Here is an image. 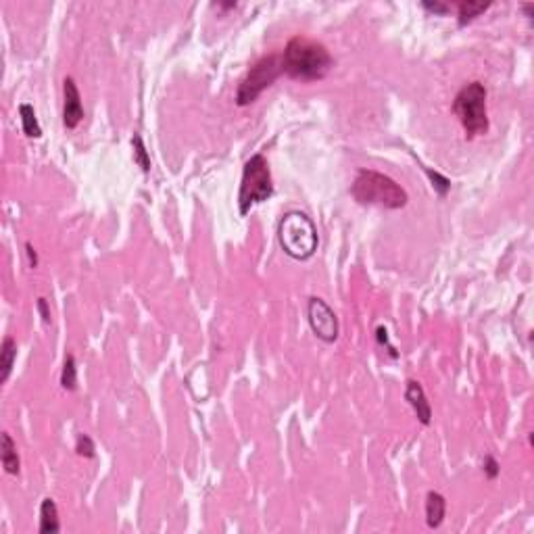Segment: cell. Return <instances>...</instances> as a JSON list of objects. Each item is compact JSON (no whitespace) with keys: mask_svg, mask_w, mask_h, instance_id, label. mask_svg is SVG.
<instances>
[{"mask_svg":"<svg viewBox=\"0 0 534 534\" xmlns=\"http://www.w3.org/2000/svg\"><path fill=\"white\" fill-rule=\"evenodd\" d=\"M282 57L284 74L299 82H317L324 80L334 67V59L322 42H315L305 36H294L288 40Z\"/></svg>","mask_w":534,"mask_h":534,"instance_id":"cell-1","label":"cell"},{"mask_svg":"<svg viewBox=\"0 0 534 534\" xmlns=\"http://www.w3.org/2000/svg\"><path fill=\"white\" fill-rule=\"evenodd\" d=\"M351 196L359 205L382 207V209H403L409 200L405 188L386 174L374 170H359L351 184Z\"/></svg>","mask_w":534,"mask_h":534,"instance_id":"cell-2","label":"cell"},{"mask_svg":"<svg viewBox=\"0 0 534 534\" xmlns=\"http://www.w3.org/2000/svg\"><path fill=\"white\" fill-rule=\"evenodd\" d=\"M278 242L290 259L307 261L315 255L320 245L317 228L307 213L288 211L278 224Z\"/></svg>","mask_w":534,"mask_h":534,"instance_id":"cell-3","label":"cell"},{"mask_svg":"<svg viewBox=\"0 0 534 534\" xmlns=\"http://www.w3.org/2000/svg\"><path fill=\"white\" fill-rule=\"evenodd\" d=\"M271 194H273V182H271L269 163L261 153H257L245 163V170H242L240 190H238L240 215H249L255 205L269 200Z\"/></svg>","mask_w":534,"mask_h":534,"instance_id":"cell-4","label":"cell"},{"mask_svg":"<svg viewBox=\"0 0 534 534\" xmlns=\"http://www.w3.org/2000/svg\"><path fill=\"white\" fill-rule=\"evenodd\" d=\"M453 113L459 117L467 136H482L488 132L486 88L480 82H470L455 94Z\"/></svg>","mask_w":534,"mask_h":534,"instance_id":"cell-5","label":"cell"},{"mask_svg":"<svg viewBox=\"0 0 534 534\" xmlns=\"http://www.w3.org/2000/svg\"><path fill=\"white\" fill-rule=\"evenodd\" d=\"M282 74H284V65H282L280 55H269V57H263L261 61H257L249 69V74L242 78V82L238 84L236 104L238 107L253 104Z\"/></svg>","mask_w":534,"mask_h":534,"instance_id":"cell-6","label":"cell"},{"mask_svg":"<svg viewBox=\"0 0 534 534\" xmlns=\"http://www.w3.org/2000/svg\"><path fill=\"white\" fill-rule=\"evenodd\" d=\"M307 320L313 334L322 343H334L338 338V317L334 309L320 296H311L307 301Z\"/></svg>","mask_w":534,"mask_h":534,"instance_id":"cell-7","label":"cell"},{"mask_svg":"<svg viewBox=\"0 0 534 534\" xmlns=\"http://www.w3.org/2000/svg\"><path fill=\"white\" fill-rule=\"evenodd\" d=\"M84 119L82 96L74 78H65L63 82V125L67 130H76Z\"/></svg>","mask_w":534,"mask_h":534,"instance_id":"cell-8","label":"cell"},{"mask_svg":"<svg viewBox=\"0 0 534 534\" xmlns=\"http://www.w3.org/2000/svg\"><path fill=\"white\" fill-rule=\"evenodd\" d=\"M405 401L411 405V409L416 411V418L420 420L422 426H430L432 422V407L426 399V392L422 388V384L418 380H407L405 384Z\"/></svg>","mask_w":534,"mask_h":534,"instance_id":"cell-9","label":"cell"},{"mask_svg":"<svg viewBox=\"0 0 534 534\" xmlns=\"http://www.w3.org/2000/svg\"><path fill=\"white\" fill-rule=\"evenodd\" d=\"M0 461L6 474L17 476L21 472V461H19V453H17V445L11 439L8 432H2L0 437Z\"/></svg>","mask_w":534,"mask_h":534,"instance_id":"cell-10","label":"cell"},{"mask_svg":"<svg viewBox=\"0 0 534 534\" xmlns=\"http://www.w3.org/2000/svg\"><path fill=\"white\" fill-rule=\"evenodd\" d=\"M445 516L446 499L441 493L430 491L426 495V524H428V528H439L445 522Z\"/></svg>","mask_w":534,"mask_h":534,"instance_id":"cell-11","label":"cell"},{"mask_svg":"<svg viewBox=\"0 0 534 534\" xmlns=\"http://www.w3.org/2000/svg\"><path fill=\"white\" fill-rule=\"evenodd\" d=\"M38 530L42 534H53L61 530L59 507H57V503L50 497L42 499V503H40V528Z\"/></svg>","mask_w":534,"mask_h":534,"instance_id":"cell-12","label":"cell"},{"mask_svg":"<svg viewBox=\"0 0 534 534\" xmlns=\"http://www.w3.org/2000/svg\"><path fill=\"white\" fill-rule=\"evenodd\" d=\"M491 8V2H474V0H461L457 2V23L459 27H465L476 17H480L484 11Z\"/></svg>","mask_w":534,"mask_h":534,"instance_id":"cell-13","label":"cell"},{"mask_svg":"<svg viewBox=\"0 0 534 534\" xmlns=\"http://www.w3.org/2000/svg\"><path fill=\"white\" fill-rule=\"evenodd\" d=\"M15 359H17V343L15 338L11 336H4L2 341V347H0V382L4 384L13 371V365H15Z\"/></svg>","mask_w":534,"mask_h":534,"instance_id":"cell-14","label":"cell"},{"mask_svg":"<svg viewBox=\"0 0 534 534\" xmlns=\"http://www.w3.org/2000/svg\"><path fill=\"white\" fill-rule=\"evenodd\" d=\"M19 117H21L23 134H25L27 138H34V140L42 138V128H40V121H38L36 111H34L32 104H27V102L19 104Z\"/></svg>","mask_w":534,"mask_h":534,"instance_id":"cell-15","label":"cell"},{"mask_svg":"<svg viewBox=\"0 0 534 534\" xmlns=\"http://www.w3.org/2000/svg\"><path fill=\"white\" fill-rule=\"evenodd\" d=\"M61 386L69 392H74L78 388V363H76V357L65 355V363H63V369H61Z\"/></svg>","mask_w":534,"mask_h":534,"instance_id":"cell-16","label":"cell"},{"mask_svg":"<svg viewBox=\"0 0 534 534\" xmlns=\"http://www.w3.org/2000/svg\"><path fill=\"white\" fill-rule=\"evenodd\" d=\"M132 149H134V163L144 172L149 174L151 172V157H149V151L144 146V140L140 134H134L132 136Z\"/></svg>","mask_w":534,"mask_h":534,"instance_id":"cell-17","label":"cell"},{"mask_svg":"<svg viewBox=\"0 0 534 534\" xmlns=\"http://www.w3.org/2000/svg\"><path fill=\"white\" fill-rule=\"evenodd\" d=\"M426 176L432 182V188L437 190V194H439L441 198L446 196V192L451 190V179L445 178V176L439 174V172H432V170H426Z\"/></svg>","mask_w":534,"mask_h":534,"instance_id":"cell-18","label":"cell"},{"mask_svg":"<svg viewBox=\"0 0 534 534\" xmlns=\"http://www.w3.org/2000/svg\"><path fill=\"white\" fill-rule=\"evenodd\" d=\"M76 453L80 457H86V459H94L96 457V446H94V441L90 439L88 434H80L78 441H76Z\"/></svg>","mask_w":534,"mask_h":534,"instance_id":"cell-19","label":"cell"},{"mask_svg":"<svg viewBox=\"0 0 534 534\" xmlns=\"http://www.w3.org/2000/svg\"><path fill=\"white\" fill-rule=\"evenodd\" d=\"M482 470H484V476H486L488 480H497V476L501 474V465H499V461H497L493 455H486V457H484Z\"/></svg>","mask_w":534,"mask_h":534,"instance_id":"cell-20","label":"cell"},{"mask_svg":"<svg viewBox=\"0 0 534 534\" xmlns=\"http://www.w3.org/2000/svg\"><path fill=\"white\" fill-rule=\"evenodd\" d=\"M376 341H378V345L380 347H386V351H388V355L392 357V359H397L399 353H397V349L390 345V341H388V332H386V328L384 326H378L376 328Z\"/></svg>","mask_w":534,"mask_h":534,"instance_id":"cell-21","label":"cell"},{"mask_svg":"<svg viewBox=\"0 0 534 534\" xmlns=\"http://www.w3.org/2000/svg\"><path fill=\"white\" fill-rule=\"evenodd\" d=\"M422 8H426L428 13H434V15H446V13L451 11V6H449L446 2H441V0H434V2L424 0V2H422Z\"/></svg>","mask_w":534,"mask_h":534,"instance_id":"cell-22","label":"cell"},{"mask_svg":"<svg viewBox=\"0 0 534 534\" xmlns=\"http://www.w3.org/2000/svg\"><path fill=\"white\" fill-rule=\"evenodd\" d=\"M36 307H38V311H40L42 322H44V324H50V309H48V303H46L44 296H40V299L36 301Z\"/></svg>","mask_w":534,"mask_h":534,"instance_id":"cell-23","label":"cell"},{"mask_svg":"<svg viewBox=\"0 0 534 534\" xmlns=\"http://www.w3.org/2000/svg\"><path fill=\"white\" fill-rule=\"evenodd\" d=\"M25 253H27V259H29V267L36 269L40 261H38V253H36V249L32 247V242H25Z\"/></svg>","mask_w":534,"mask_h":534,"instance_id":"cell-24","label":"cell"}]
</instances>
